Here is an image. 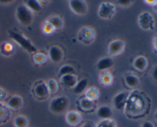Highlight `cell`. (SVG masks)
<instances>
[{
  "label": "cell",
  "instance_id": "cell-1",
  "mask_svg": "<svg viewBox=\"0 0 157 127\" xmlns=\"http://www.w3.org/2000/svg\"><path fill=\"white\" fill-rule=\"evenodd\" d=\"M9 33L10 38H12L15 42L18 43L21 47H23L28 52H30V53L36 52V47L33 45V44L31 42L30 40L28 39L24 35H21L18 32H13V31H9Z\"/></svg>",
  "mask_w": 157,
  "mask_h": 127
},
{
  "label": "cell",
  "instance_id": "cell-2",
  "mask_svg": "<svg viewBox=\"0 0 157 127\" xmlns=\"http://www.w3.org/2000/svg\"><path fill=\"white\" fill-rule=\"evenodd\" d=\"M16 18L23 25H29L32 22V12L25 5H20L16 9Z\"/></svg>",
  "mask_w": 157,
  "mask_h": 127
},
{
  "label": "cell",
  "instance_id": "cell-3",
  "mask_svg": "<svg viewBox=\"0 0 157 127\" xmlns=\"http://www.w3.org/2000/svg\"><path fill=\"white\" fill-rule=\"evenodd\" d=\"M68 106V99L64 96H58L52 99L50 103V110L52 113L59 114L63 113Z\"/></svg>",
  "mask_w": 157,
  "mask_h": 127
},
{
  "label": "cell",
  "instance_id": "cell-4",
  "mask_svg": "<svg viewBox=\"0 0 157 127\" xmlns=\"http://www.w3.org/2000/svg\"><path fill=\"white\" fill-rule=\"evenodd\" d=\"M116 12V7L111 2H103L98 9V15L100 18L108 19L112 18Z\"/></svg>",
  "mask_w": 157,
  "mask_h": 127
},
{
  "label": "cell",
  "instance_id": "cell-5",
  "mask_svg": "<svg viewBox=\"0 0 157 127\" xmlns=\"http://www.w3.org/2000/svg\"><path fill=\"white\" fill-rule=\"evenodd\" d=\"M95 38V32L93 28L84 27L80 30L78 33V39L81 42L88 44L94 41Z\"/></svg>",
  "mask_w": 157,
  "mask_h": 127
},
{
  "label": "cell",
  "instance_id": "cell-6",
  "mask_svg": "<svg viewBox=\"0 0 157 127\" xmlns=\"http://www.w3.org/2000/svg\"><path fill=\"white\" fill-rule=\"evenodd\" d=\"M69 6L71 9L78 15H83L87 12V3L83 0H71L69 1Z\"/></svg>",
  "mask_w": 157,
  "mask_h": 127
},
{
  "label": "cell",
  "instance_id": "cell-7",
  "mask_svg": "<svg viewBox=\"0 0 157 127\" xmlns=\"http://www.w3.org/2000/svg\"><path fill=\"white\" fill-rule=\"evenodd\" d=\"M125 44L121 40H114L111 41L108 45V54L112 56L119 55L124 51Z\"/></svg>",
  "mask_w": 157,
  "mask_h": 127
},
{
  "label": "cell",
  "instance_id": "cell-8",
  "mask_svg": "<svg viewBox=\"0 0 157 127\" xmlns=\"http://www.w3.org/2000/svg\"><path fill=\"white\" fill-rule=\"evenodd\" d=\"M154 23L153 15L149 12H144L139 17V24L144 29H153V24Z\"/></svg>",
  "mask_w": 157,
  "mask_h": 127
},
{
  "label": "cell",
  "instance_id": "cell-9",
  "mask_svg": "<svg viewBox=\"0 0 157 127\" xmlns=\"http://www.w3.org/2000/svg\"><path fill=\"white\" fill-rule=\"evenodd\" d=\"M128 93L127 92H121L117 94L113 98V105L117 110H122L127 103Z\"/></svg>",
  "mask_w": 157,
  "mask_h": 127
},
{
  "label": "cell",
  "instance_id": "cell-10",
  "mask_svg": "<svg viewBox=\"0 0 157 127\" xmlns=\"http://www.w3.org/2000/svg\"><path fill=\"white\" fill-rule=\"evenodd\" d=\"M65 119L66 122H67L69 125L75 126V125H78V124L81 122L82 117H81V113H78V112L69 111L68 113L66 114Z\"/></svg>",
  "mask_w": 157,
  "mask_h": 127
},
{
  "label": "cell",
  "instance_id": "cell-11",
  "mask_svg": "<svg viewBox=\"0 0 157 127\" xmlns=\"http://www.w3.org/2000/svg\"><path fill=\"white\" fill-rule=\"evenodd\" d=\"M48 54L51 61L55 63H58L62 60L63 51L58 46H52L49 49Z\"/></svg>",
  "mask_w": 157,
  "mask_h": 127
},
{
  "label": "cell",
  "instance_id": "cell-12",
  "mask_svg": "<svg viewBox=\"0 0 157 127\" xmlns=\"http://www.w3.org/2000/svg\"><path fill=\"white\" fill-rule=\"evenodd\" d=\"M34 92H35V94L40 98H45L48 96L49 90L48 88L47 84L41 82L37 84L34 89Z\"/></svg>",
  "mask_w": 157,
  "mask_h": 127
},
{
  "label": "cell",
  "instance_id": "cell-13",
  "mask_svg": "<svg viewBox=\"0 0 157 127\" xmlns=\"http://www.w3.org/2000/svg\"><path fill=\"white\" fill-rule=\"evenodd\" d=\"M112 115H113V112L108 106H101L98 109V111H97V116L102 120L110 119Z\"/></svg>",
  "mask_w": 157,
  "mask_h": 127
},
{
  "label": "cell",
  "instance_id": "cell-14",
  "mask_svg": "<svg viewBox=\"0 0 157 127\" xmlns=\"http://www.w3.org/2000/svg\"><path fill=\"white\" fill-rule=\"evenodd\" d=\"M61 82L64 86L67 87H74L78 83V80L75 75L67 74L61 77Z\"/></svg>",
  "mask_w": 157,
  "mask_h": 127
},
{
  "label": "cell",
  "instance_id": "cell-15",
  "mask_svg": "<svg viewBox=\"0 0 157 127\" xmlns=\"http://www.w3.org/2000/svg\"><path fill=\"white\" fill-rule=\"evenodd\" d=\"M113 61L110 58L106 57V58H103L99 60V61L97 64V67L99 70H107V69L110 68L113 66Z\"/></svg>",
  "mask_w": 157,
  "mask_h": 127
},
{
  "label": "cell",
  "instance_id": "cell-16",
  "mask_svg": "<svg viewBox=\"0 0 157 127\" xmlns=\"http://www.w3.org/2000/svg\"><path fill=\"white\" fill-rule=\"evenodd\" d=\"M23 104V99L20 96H12L10 99L8 101V106L10 108L14 109V110H17V109L21 108V106Z\"/></svg>",
  "mask_w": 157,
  "mask_h": 127
},
{
  "label": "cell",
  "instance_id": "cell-17",
  "mask_svg": "<svg viewBox=\"0 0 157 127\" xmlns=\"http://www.w3.org/2000/svg\"><path fill=\"white\" fill-rule=\"evenodd\" d=\"M133 66L136 70L140 71H143L147 67V60L145 57L140 56L137 57L133 61Z\"/></svg>",
  "mask_w": 157,
  "mask_h": 127
},
{
  "label": "cell",
  "instance_id": "cell-18",
  "mask_svg": "<svg viewBox=\"0 0 157 127\" xmlns=\"http://www.w3.org/2000/svg\"><path fill=\"white\" fill-rule=\"evenodd\" d=\"M87 84H88V81H87V80L85 79V78H84V79H81V80L78 81L76 85L74 87V93H76V94H81V93H82L83 92L86 90V88H87Z\"/></svg>",
  "mask_w": 157,
  "mask_h": 127
},
{
  "label": "cell",
  "instance_id": "cell-19",
  "mask_svg": "<svg viewBox=\"0 0 157 127\" xmlns=\"http://www.w3.org/2000/svg\"><path fill=\"white\" fill-rule=\"evenodd\" d=\"M100 80L101 83L104 86H110L113 83V76L110 72L104 71L100 76Z\"/></svg>",
  "mask_w": 157,
  "mask_h": 127
},
{
  "label": "cell",
  "instance_id": "cell-20",
  "mask_svg": "<svg viewBox=\"0 0 157 127\" xmlns=\"http://www.w3.org/2000/svg\"><path fill=\"white\" fill-rule=\"evenodd\" d=\"M125 82L129 87H136L140 84L139 78L137 76L133 74H128L125 77Z\"/></svg>",
  "mask_w": 157,
  "mask_h": 127
},
{
  "label": "cell",
  "instance_id": "cell-21",
  "mask_svg": "<svg viewBox=\"0 0 157 127\" xmlns=\"http://www.w3.org/2000/svg\"><path fill=\"white\" fill-rule=\"evenodd\" d=\"M48 21L53 26L55 29H61V28L63 27V24H64L63 20L61 19V17L57 16V15L51 17V18L48 20Z\"/></svg>",
  "mask_w": 157,
  "mask_h": 127
},
{
  "label": "cell",
  "instance_id": "cell-22",
  "mask_svg": "<svg viewBox=\"0 0 157 127\" xmlns=\"http://www.w3.org/2000/svg\"><path fill=\"white\" fill-rule=\"evenodd\" d=\"M26 6L35 12H38L42 9V6L38 0H29L26 2Z\"/></svg>",
  "mask_w": 157,
  "mask_h": 127
},
{
  "label": "cell",
  "instance_id": "cell-23",
  "mask_svg": "<svg viewBox=\"0 0 157 127\" xmlns=\"http://www.w3.org/2000/svg\"><path fill=\"white\" fill-rule=\"evenodd\" d=\"M86 98L90 99V100H94V99H98L100 96L99 90L96 87H90L88 90H86L85 92Z\"/></svg>",
  "mask_w": 157,
  "mask_h": 127
},
{
  "label": "cell",
  "instance_id": "cell-24",
  "mask_svg": "<svg viewBox=\"0 0 157 127\" xmlns=\"http://www.w3.org/2000/svg\"><path fill=\"white\" fill-rule=\"evenodd\" d=\"M14 124L15 127H27L29 125V122L25 116H18L14 119Z\"/></svg>",
  "mask_w": 157,
  "mask_h": 127
},
{
  "label": "cell",
  "instance_id": "cell-25",
  "mask_svg": "<svg viewBox=\"0 0 157 127\" xmlns=\"http://www.w3.org/2000/svg\"><path fill=\"white\" fill-rule=\"evenodd\" d=\"M96 127H117V122L111 119L101 120L96 125Z\"/></svg>",
  "mask_w": 157,
  "mask_h": 127
},
{
  "label": "cell",
  "instance_id": "cell-26",
  "mask_svg": "<svg viewBox=\"0 0 157 127\" xmlns=\"http://www.w3.org/2000/svg\"><path fill=\"white\" fill-rule=\"evenodd\" d=\"M80 106L84 110H91L94 106V102L93 100H90L87 98H84L80 101Z\"/></svg>",
  "mask_w": 157,
  "mask_h": 127
},
{
  "label": "cell",
  "instance_id": "cell-27",
  "mask_svg": "<svg viewBox=\"0 0 157 127\" xmlns=\"http://www.w3.org/2000/svg\"><path fill=\"white\" fill-rule=\"evenodd\" d=\"M9 116V111L6 106L0 104V123H2L7 121Z\"/></svg>",
  "mask_w": 157,
  "mask_h": 127
},
{
  "label": "cell",
  "instance_id": "cell-28",
  "mask_svg": "<svg viewBox=\"0 0 157 127\" xmlns=\"http://www.w3.org/2000/svg\"><path fill=\"white\" fill-rule=\"evenodd\" d=\"M74 71H75V69H74L73 67H71L70 65H67V64H65V65L62 66L60 68L59 76L62 77L67 74H72L74 73Z\"/></svg>",
  "mask_w": 157,
  "mask_h": 127
},
{
  "label": "cell",
  "instance_id": "cell-29",
  "mask_svg": "<svg viewBox=\"0 0 157 127\" xmlns=\"http://www.w3.org/2000/svg\"><path fill=\"white\" fill-rule=\"evenodd\" d=\"M48 88L49 93H55L57 91H58V82H57L54 79H50L48 81Z\"/></svg>",
  "mask_w": 157,
  "mask_h": 127
},
{
  "label": "cell",
  "instance_id": "cell-30",
  "mask_svg": "<svg viewBox=\"0 0 157 127\" xmlns=\"http://www.w3.org/2000/svg\"><path fill=\"white\" fill-rule=\"evenodd\" d=\"M33 60L35 63L38 64H42L47 61V57L44 54L35 53L33 56Z\"/></svg>",
  "mask_w": 157,
  "mask_h": 127
},
{
  "label": "cell",
  "instance_id": "cell-31",
  "mask_svg": "<svg viewBox=\"0 0 157 127\" xmlns=\"http://www.w3.org/2000/svg\"><path fill=\"white\" fill-rule=\"evenodd\" d=\"M55 30V29L54 28L53 26H52L48 21H45L42 26L43 32H44V34H46V35H50V34H52Z\"/></svg>",
  "mask_w": 157,
  "mask_h": 127
},
{
  "label": "cell",
  "instance_id": "cell-32",
  "mask_svg": "<svg viewBox=\"0 0 157 127\" xmlns=\"http://www.w3.org/2000/svg\"><path fill=\"white\" fill-rule=\"evenodd\" d=\"M3 50H2V54H11L13 52V46L10 43H6L2 45Z\"/></svg>",
  "mask_w": 157,
  "mask_h": 127
},
{
  "label": "cell",
  "instance_id": "cell-33",
  "mask_svg": "<svg viewBox=\"0 0 157 127\" xmlns=\"http://www.w3.org/2000/svg\"><path fill=\"white\" fill-rule=\"evenodd\" d=\"M118 2L120 3L121 6H130V5L131 4L132 1H130V0H120V1H118Z\"/></svg>",
  "mask_w": 157,
  "mask_h": 127
},
{
  "label": "cell",
  "instance_id": "cell-34",
  "mask_svg": "<svg viewBox=\"0 0 157 127\" xmlns=\"http://www.w3.org/2000/svg\"><path fill=\"white\" fill-rule=\"evenodd\" d=\"M6 97V92L3 89L0 88V102L3 101Z\"/></svg>",
  "mask_w": 157,
  "mask_h": 127
},
{
  "label": "cell",
  "instance_id": "cell-35",
  "mask_svg": "<svg viewBox=\"0 0 157 127\" xmlns=\"http://www.w3.org/2000/svg\"><path fill=\"white\" fill-rule=\"evenodd\" d=\"M141 127H154V125H153L151 122L146 121V122H144V123L142 124Z\"/></svg>",
  "mask_w": 157,
  "mask_h": 127
},
{
  "label": "cell",
  "instance_id": "cell-36",
  "mask_svg": "<svg viewBox=\"0 0 157 127\" xmlns=\"http://www.w3.org/2000/svg\"><path fill=\"white\" fill-rule=\"evenodd\" d=\"M144 2L145 3H147V5H150V6H155L156 5L157 3V1L156 0H153V1H150V0H146V1H144Z\"/></svg>",
  "mask_w": 157,
  "mask_h": 127
},
{
  "label": "cell",
  "instance_id": "cell-37",
  "mask_svg": "<svg viewBox=\"0 0 157 127\" xmlns=\"http://www.w3.org/2000/svg\"><path fill=\"white\" fill-rule=\"evenodd\" d=\"M153 77L157 80V67H155L153 70Z\"/></svg>",
  "mask_w": 157,
  "mask_h": 127
},
{
  "label": "cell",
  "instance_id": "cell-38",
  "mask_svg": "<svg viewBox=\"0 0 157 127\" xmlns=\"http://www.w3.org/2000/svg\"><path fill=\"white\" fill-rule=\"evenodd\" d=\"M81 127H94V126L93 125H92V123H90V122H86V123L83 124Z\"/></svg>",
  "mask_w": 157,
  "mask_h": 127
},
{
  "label": "cell",
  "instance_id": "cell-39",
  "mask_svg": "<svg viewBox=\"0 0 157 127\" xmlns=\"http://www.w3.org/2000/svg\"><path fill=\"white\" fill-rule=\"evenodd\" d=\"M153 45H154V48L157 50V36L154 38V41H153Z\"/></svg>",
  "mask_w": 157,
  "mask_h": 127
},
{
  "label": "cell",
  "instance_id": "cell-40",
  "mask_svg": "<svg viewBox=\"0 0 157 127\" xmlns=\"http://www.w3.org/2000/svg\"><path fill=\"white\" fill-rule=\"evenodd\" d=\"M154 117H155V119H156L157 120V110H156V112L155 113V114H154Z\"/></svg>",
  "mask_w": 157,
  "mask_h": 127
},
{
  "label": "cell",
  "instance_id": "cell-41",
  "mask_svg": "<svg viewBox=\"0 0 157 127\" xmlns=\"http://www.w3.org/2000/svg\"><path fill=\"white\" fill-rule=\"evenodd\" d=\"M154 7H155V9H156V10L157 11V3H156V6H154Z\"/></svg>",
  "mask_w": 157,
  "mask_h": 127
}]
</instances>
